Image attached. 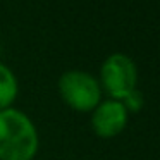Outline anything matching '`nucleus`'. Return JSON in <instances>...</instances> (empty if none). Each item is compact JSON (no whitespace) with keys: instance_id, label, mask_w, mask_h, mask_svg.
<instances>
[{"instance_id":"6","label":"nucleus","mask_w":160,"mask_h":160,"mask_svg":"<svg viewBox=\"0 0 160 160\" xmlns=\"http://www.w3.org/2000/svg\"><path fill=\"white\" fill-rule=\"evenodd\" d=\"M124 107H126V110H132V112L139 110V108L143 107V95L139 93L138 90H132L131 93L124 98Z\"/></svg>"},{"instance_id":"5","label":"nucleus","mask_w":160,"mask_h":160,"mask_svg":"<svg viewBox=\"0 0 160 160\" xmlns=\"http://www.w3.org/2000/svg\"><path fill=\"white\" fill-rule=\"evenodd\" d=\"M18 95V81L9 67L0 64V110L9 108Z\"/></svg>"},{"instance_id":"3","label":"nucleus","mask_w":160,"mask_h":160,"mask_svg":"<svg viewBox=\"0 0 160 160\" xmlns=\"http://www.w3.org/2000/svg\"><path fill=\"white\" fill-rule=\"evenodd\" d=\"M102 84L115 100H124L132 90H136V66L128 55L114 53L102 66Z\"/></svg>"},{"instance_id":"2","label":"nucleus","mask_w":160,"mask_h":160,"mask_svg":"<svg viewBox=\"0 0 160 160\" xmlns=\"http://www.w3.org/2000/svg\"><path fill=\"white\" fill-rule=\"evenodd\" d=\"M59 91L64 102L76 110H91L100 102V84L84 71H67L59 81Z\"/></svg>"},{"instance_id":"4","label":"nucleus","mask_w":160,"mask_h":160,"mask_svg":"<svg viewBox=\"0 0 160 160\" xmlns=\"http://www.w3.org/2000/svg\"><path fill=\"white\" fill-rule=\"evenodd\" d=\"M128 122V110L124 103L117 100H107L97 105L91 117V124L98 136L102 138H112L124 129Z\"/></svg>"},{"instance_id":"1","label":"nucleus","mask_w":160,"mask_h":160,"mask_svg":"<svg viewBox=\"0 0 160 160\" xmlns=\"http://www.w3.org/2000/svg\"><path fill=\"white\" fill-rule=\"evenodd\" d=\"M38 150L35 124L16 108L0 110V160H31Z\"/></svg>"}]
</instances>
